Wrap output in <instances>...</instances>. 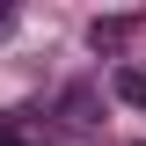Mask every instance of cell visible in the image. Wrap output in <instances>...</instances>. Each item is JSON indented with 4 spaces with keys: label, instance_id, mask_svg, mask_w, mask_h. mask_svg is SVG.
I'll return each instance as SVG.
<instances>
[{
    "label": "cell",
    "instance_id": "cell-2",
    "mask_svg": "<svg viewBox=\"0 0 146 146\" xmlns=\"http://www.w3.org/2000/svg\"><path fill=\"white\" fill-rule=\"evenodd\" d=\"M139 36V15H95L88 22V44L95 51H117V44H131Z\"/></svg>",
    "mask_w": 146,
    "mask_h": 146
},
{
    "label": "cell",
    "instance_id": "cell-5",
    "mask_svg": "<svg viewBox=\"0 0 146 146\" xmlns=\"http://www.w3.org/2000/svg\"><path fill=\"white\" fill-rule=\"evenodd\" d=\"M0 146H29L22 139V117H0Z\"/></svg>",
    "mask_w": 146,
    "mask_h": 146
},
{
    "label": "cell",
    "instance_id": "cell-4",
    "mask_svg": "<svg viewBox=\"0 0 146 146\" xmlns=\"http://www.w3.org/2000/svg\"><path fill=\"white\" fill-rule=\"evenodd\" d=\"M15 29H22V7H15V0H0V44H7Z\"/></svg>",
    "mask_w": 146,
    "mask_h": 146
},
{
    "label": "cell",
    "instance_id": "cell-3",
    "mask_svg": "<svg viewBox=\"0 0 146 146\" xmlns=\"http://www.w3.org/2000/svg\"><path fill=\"white\" fill-rule=\"evenodd\" d=\"M110 95L131 102V110H146V66H117V73H110Z\"/></svg>",
    "mask_w": 146,
    "mask_h": 146
},
{
    "label": "cell",
    "instance_id": "cell-1",
    "mask_svg": "<svg viewBox=\"0 0 146 146\" xmlns=\"http://www.w3.org/2000/svg\"><path fill=\"white\" fill-rule=\"evenodd\" d=\"M58 117H66L73 131H95L102 124V95H95L88 80H73V88H58Z\"/></svg>",
    "mask_w": 146,
    "mask_h": 146
}]
</instances>
